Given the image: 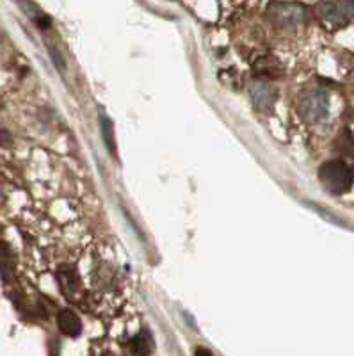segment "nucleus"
Wrapping results in <instances>:
<instances>
[{
	"mask_svg": "<svg viewBox=\"0 0 354 356\" xmlns=\"http://www.w3.org/2000/svg\"><path fill=\"white\" fill-rule=\"evenodd\" d=\"M296 109L305 122H324L330 114V95L322 88H306L296 100Z\"/></svg>",
	"mask_w": 354,
	"mask_h": 356,
	"instance_id": "obj_2",
	"label": "nucleus"
},
{
	"mask_svg": "<svg viewBox=\"0 0 354 356\" xmlns=\"http://www.w3.org/2000/svg\"><path fill=\"white\" fill-rule=\"evenodd\" d=\"M322 186L331 195H344L353 187L354 168L342 159L324 162L319 170Z\"/></svg>",
	"mask_w": 354,
	"mask_h": 356,
	"instance_id": "obj_1",
	"label": "nucleus"
},
{
	"mask_svg": "<svg viewBox=\"0 0 354 356\" xmlns=\"http://www.w3.org/2000/svg\"><path fill=\"white\" fill-rule=\"evenodd\" d=\"M335 150L346 159L354 161V136L351 132H344L335 143Z\"/></svg>",
	"mask_w": 354,
	"mask_h": 356,
	"instance_id": "obj_10",
	"label": "nucleus"
},
{
	"mask_svg": "<svg viewBox=\"0 0 354 356\" xmlns=\"http://www.w3.org/2000/svg\"><path fill=\"white\" fill-rule=\"evenodd\" d=\"M251 102H253V107L260 113H267L274 107L276 100H278V91L276 88L269 84L266 81H257L251 84L250 88Z\"/></svg>",
	"mask_w": 354,
	"mask_h": 356,
	"instance_id": "obj_5",
	"label": "nucleus"
},
{
	"mask_svg": "<svg viewBox=\"0 0 354 356\" xmlns=\"http://www.w3.org/2000/svg\"><path fill=\"white\" fill-rule=\"evenodd\" d=\"M317 13L324 25L331 29H342L353 20L354 2L353 0H321Z\"/></svg>",
	"mask_w": 354,
	"mask_h": 356,
	"instance_id": "obj_3",
	"label": "nucleus"
},
{
	"mask_svg": "<svg viewBox=\"0 0 354 356\" xmlns=\"http://www.w3.org/2000/svg\"><path fill=\"white\" fill-rule=\"evenodd\" d=\"M11 251H9L8 244H2V280L4 284H8L9 276L13 273V264H11Z\"/></svg>",
	"mask_w": 354,
	"mask_h": 356,
	"instance_id": "obj_11",
	"label": "nucleus"
},
{
	"mask_svg": "<svg viewBox=\"0 0 354 356\" xmlns=\"http://www.w3.org/2000/svg\"><path fill=\"white\" fill-rule=\"evenodd\" d=\"M57 324L59 330L68 337H79L82 332V323L81 319L73 314L72 310H63L57 316Z\"/></svg>",
	"mask_w": 354,
	"mask_h": 356,
	"instance_id": "obj_7",
	"label": "nucleus"
},
{
	"mask_svg": "<svg viewBox=\"0 0 354 356\" xmlns=\"http://www.w3.org/2000/svg\"><path fill=\"white\" fill-rule=\"evenodd\" d=\"M57 282H59L63 294H65L68 300L75 301L77 303V300H79V294L82 292L81 280H79L77 273L73 271V269H70L68 266L61 267L59 273H57Z\"/></svg>",
	"mask_w": 354,
	"mask_h": 356,
	"instance_id": "obj_6",
	"label": "nucleus"
},
{
	"mask_svg": "<svg viewBox=\"0 0 354 356\" xmlns=\"http://www.w3.org/2000/svg\"><path fill=\"white\" fill-rule=\"evenodd\" d=\"M255 72L262 79H276L282 75V66L276 61V57H260L255 63Z\"/></svg>",
	"mask_w": 354,
	"mask_h": 356,
	"instance_id": "obj_8",
	"label": "nucleus"
},
{
	"mask_svg": "<svg viewBox=\"0 0 354 356\" xmlns=\"http://www.w3.org/2000/svg\"><path fill=\"white\" fill-rule=\"evenodd\" d=\"M102 134H104V139L107 143V148L113 154L114 152V138H113V123L107 120V118H102Z\"/></svg>",
	"mask_w": 354,
	"mask_h": 356,
	"instance_id": "obj_12",
	"label": "nucleus"
},
{
	"mask_svg": "<svg viewBox=\"0 0 354 356\" xmlns=\"http://www.w3.org/2000/svg\"><path fill=\"white\" fill-rule=\"evenodd\" d=\"M152 348L153 340L148 332L139 333V335L134 337L132 342H130V351H132L134 355H150V353H152Z\"/></svg>",
	"mask_w": 354,
	"mask_h": 356,
	"instance_id": "obj_9",
	"label": "nucleus"
},
{
	"mask_svg": "<svg viewBox=\"0 0 354 356\" xmlns=\"http://www.w3.org/2000/svg\"><path fill=\"white\" fill-rule=\"evenodd\" d=\"M267 18L280 29L299 27L306 20V9L296 2H273L267 8Z\"/></svg>",
	"mask_w": 354,
	"mask_h": 356,
	"instance_id": "obj_4",
	"label": "nucleus"
}]
</instances>
